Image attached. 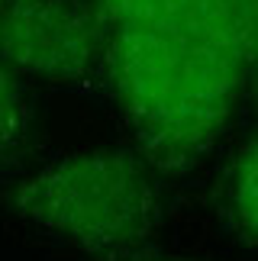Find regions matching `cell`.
Listing matches in <instances>:
<instances>
[{
  "label": "cell",
  "mask_w": 258,
  "mask_h": 261,
  "mask_svg": "<svg viewBox=\"0 0 258 261\" xmlns=\"http://www.w3.org/2000/svg\"><path fill=\"white\" fill-rule=\"evenodd\" d=\"M126 261H181V258H168V255H152V252H139L133 258H126Z\"/></svg>",
  "instance_id": "cell-7"
},
{
  "label": "cell",
  "mask_w": 258,
  "mask_h": 261,
  "mask_svg": "<svg viewBox=\"0 0 258 261\" xmlns=\"http://www.w3.org/2000/svg\"><path fill=\"white\" fill-rule=\"evenodd\" d=\"M104 68L142 158L184 174L223 136L252 62L197 33L113 26Z\"/></svg>",
  "instance_id": "cell-1"
},
{
  "label": "cell",
  "mask_w": 258,
  "mask_h": 261,
  "mask_svg": "<svg viewBox=\"0 0 258 261\" xmlns=\"http://www.w3.org/2000/svg\"><path fill=\"white\" fill-rule=\"evenodd\" d=\"M16 213L100 258L142 252L158 219V194L145 162L123 148L62 155L13 190Z\"/></svg>",
  "instance_id": "cell-2"
},
{
  "label": "cell",
  "mask_w": 258,
  "mask_h": 261,
  "mask_svg": "<svg viewBox=\"0 0 258 261\" xmlns=\"http://www.w3.org/2000/svg\"><path fill=\"white\" fill-rule=\"evenodd\" d=\"M107 26L78 0H0V62L55 81H81L104 65Z\"/></svg>",
  "instance_id": "cell-3"
},
{
  "label": "cell",
  "mask_w": 258,
  "mask_h": 261,
  "mask_svg": "<svg viewBox=\"0 0 258 261\" xmlns=\"http://www.w3.org/2000/svg\"><path fill=\"white\" fill-rule=\"evenodd\" d=\"M26 126H29L26 94H23V87H19L16 74L0 62V158H7L23 142Z\"/></svg>",
  "instance_id": "cell-6"
},
{
  "label": "cell",
  "mask_w": 258,
  "mask_h": 261,
  "mask_svg": "<svg viewBox=\"0 0 258 261\" xmlns=\"http://www.w3.org/2000/svg\"><path fill=\"white\" fill-rule=\"evenodd\" d=\"M223 210L245 245L255 242V145L245 142L236 152L223 177Z\"/></svg>",
  "instance_id": "cell-5"
},
{
  "label": "cell",
  "mask_w": 258,
  "mask_h": 261,
  "mask_svg": "<svg viewBox=\"0 0 258 261\" xmlns=\"http://www.w3.org/2000/svg\"><path fill=\"white\" fill-rule=\"evenodd\" d=\"M258 0H97L104 26H152L197 33L255 62Z\"/></svg>",
  "instance_id": "cell-4"
}]
</instances>
